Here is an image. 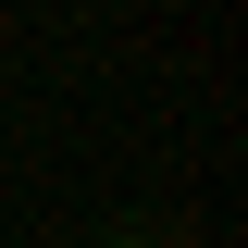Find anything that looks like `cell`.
Listing matches in <instances>:
<instances>
[{
    "label": "cell",
    "instance_id": "1",
    "mask_svg": "<svg viewBox=\"0 0 248 248\" xmlns=\"http://www.w3.org/2000/svg\"><path fill=\"white\" fill-rule=\"evenodd\" d=\"M112 248H174V236H112Z\"/></svg>",
    "mask_w": 248,
    "mask_h": 248
}]
</instances>
